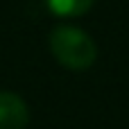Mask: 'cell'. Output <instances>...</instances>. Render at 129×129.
<instances>
[{"mask_svg": "<svg viewBox=\"0 0 129 129\" xmlns=\"http://www.w3.org/2000/svg\"><path fill=\"white\" fill-rule=\"evenodd\" d=\"M95 0H45L48 9L57 16L63 18H73V16H82L93 7Z\"/></svg>", "mask_w": 129, "mask_h": 129, "instance_id": "cell-3", "label": "cell"}, {"mask_svg": "<svg viewBox=\"0 0 129 129\" xmlns=\"http://www.w3.org/2000/svg\"><path fill=\"white\" fill-rule=\"evenodd\" d=\"M29 122L27 104L11 91H0V129H25Z\"/></svg>", "mask_w": 129, "mask_h": 129, "instance_id": "cell-2", "label": "cell"}, {"mask_svg": "<svg viewBox=\"0 0 129 129\" xmlns=\"http://www.w3.org/2000/svg\"><path fill=\"white\" fill-rule=\"evenodd\" d=\"M50 52L63 68L70 70H86L98 59L93 39L73 25H57L50 32Z\"/></svg>", "mask_w": 129, "mask_h": 129, "instance_id": "cell-1", "label": "cell"}]
</instances>
